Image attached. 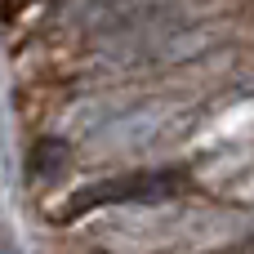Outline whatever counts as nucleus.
Returning a JSON list of instances; mask_svg holds the SVG:
<instances>
[{
  "label": "nucleus",
  "instance_id": "f03ea898",
  "mask_svg": "<svg viewBox=\"0 0 254 254\" xmlns=\"http://www.w3.org/2000/svg\"><path fill=\"white\" fill-rule=\"evenodd\" d=\"M67 156V147L63 143H54V138H45V143H36V152H31V174H49V170H58V161Z\"/></svg>",
  "mask_w": 254,
  "mask_h": 254
},
{
  "label": "nucleus",
  "instance_id": "f257e3e1",
  "mask_svg": "<svg viewBox=\"0 0 254 254\" xmlns=\"http://www.w3.org/2000/svg\"><path fill=\"white\" fill-rule=\"evenodd\" d=\"M179 188H183V174H179V170H143V174L103 179V183H89V188L71 192L63 219H76V214L98 210V205H161V201H170Z\"/></svg>",
  "mask_w": 254,
  "mask_h": 254
}]
</instances>
